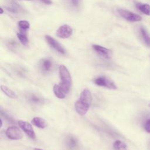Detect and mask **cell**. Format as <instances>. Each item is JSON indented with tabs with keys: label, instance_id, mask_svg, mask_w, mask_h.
<instances>
[{
	"label": "cell",
	"instance_id": "1",
	"mask_svg": "<svg viewBox=\"0 0 150 150\" xmlns=\"http://www.w3.org/2000/svg\"><path fill=\"white\" fill-rule=\"evenodd\" d=\"M59 70L61 83L53 86V92L57 98L62 99L65 98L66 94L69 93L72 80L70 73L66 66L63 64L60 65Z\"/></svg>",
	"mask_w": 150,
	"mask_h": 150
},
{
	"label": "cell",
	"instance_id": "2",
	"mask_svg": "<svg viewBox=\"0 0 150 150\" xmlns=\"http://www.w3.org/2000/svg\"><path fill=\"white\" fill-rule=\"evenodd\" d=\"M91 101L92 95L90 91L87 88L84 89L74 104L76 112L80 115H85L91 105Z\"/></svg>",
	"mask_w": 150,
	"mask_h": 150
},
{
	"label": "cell",
	"instance_id": "3",
	"mask_svg": "<svg viewBox=\"0 0 150 150\" xmlns=\"http://www.w3.org/2000/svg\"><path fill=\"white\" fill-rule=\"evenodd\" d=\"M93 81L96 85L98 86L104 87L110 89L117 88V86L115 84L114 82L108 77L104 76H101L96 77V79H94Z\"/></svg>",
	"mask_w": 150,
	"mask_h": 150
},
{
	"label": "cell",
	"instance_id": "4",
	"mask_svg": "<svg viewBox=\"0 0 150 150\" xmlns=\"http://www.w3.org/2000/svg\"><path fill=\"white\" fill-rule=\"evenodd\" d=\"M119 14L125 19L131 22H138L142 20V17L137 14L132 13L127 10L120 9L118 10Z\"/></svg>",
	"mask_w": 150,
	"mask_h": 150
},
{
	"label": "cell",
	"instance_id": "5",
	"mask_svg": "<svg viewBox=\"0 0 150 150\" xmlns=\"http://www.w3.org/2000/svg\"><path fill=\"white\" fill-rule=\"evenodd\" d=\"M5 134L6 137L11 139L16 140L21 139L23 137V134L21 129L15 126L8 127Z\"/></svg>",
	"mask_w": 150,
	"mask_h": 150
},
{
	"label": "cell",
	"instance_id": "6",
	"mask_svg": "<svg viewBox=\"0 0 150 150\" xmlns=\"http://www.w3.org/2000/svg\"><path fill=\"white\" fill-rule=\"evenodd\" d=\"M45 39L49 46L53 48L57 52L62 54H64L66 53V50L64 49L63 46L53 38L49 35H46Z\"/></svg>",
	"mask_w": 150,
	"mask_h": 150
},
{
	"label": "cell",
	"instance_id": "7",
	"mask_svg": "<svg viewBox=\"0 0 150 150\" xmlns=\"http://www.w3.org/2000/svg\"><path fill=\"white\" fill-rule=\"evenodd\" d=\"M18 125L19 127L26 134L28 137L30 138L35 139L36 138L35 132L33 129L32 125L28 122L24 121L22 120H20L18 121Z\"/></svg>",
	"mask_w": 150,
	"mask_h": 150
},
{
	"label": "cell",
	"instance_id": "8",
	"mask_svg": "<svg viewBox=\"0 0 150 150\" xmlns=\"http://www.w3.org/2000/svg\"><path fill=\"white\" fill-rule=\"evenodd\" d=\"M72 28L66 24L60 26L56 32V35L62 39L68 38L72 35Z\"/></svg>",
	"mask_w": 150,
	"mask_h": 150
},
{
	"label": "cell",
	"instance_id": "9",
	"mask_svg": "<svg viewBox=\"0 0 150 150\" xmlns=\"http://www.w3.org/2000/svg\"><path fill=\"white\" fill-rule=\"evenodd\" d=\"M92 47L95 52L101 57L107 59H111L112 56V51L110 49L98 45H93Z\"/></svg>",
	"mask_w": 150,
	"mask_h": 150
},
{
	"label": "cell",
	"instance_id": "10",
	"mask_svg": "<svg viewBox=\"0 0 150 150\" xmlns=\"http://www.w3.org/2000/svg\"><path fill=\"white\" fill-rule=\"evenodd\" d=\"M53 67V62L51 59L46 58L42 59L40 63V67L43 73H48L51 71Z\"/></svg>",
	"mask_w": 150,
	"mask_h": 150
},
{
	"label": "cell",
	"instance_id": "11",
	"mask_svg": "<svg viewBox=\"0 0 150 150\" xmlns=\"http://www.w3.org/2000/svg\"><path fill=\"white\" fill-rule=\"evenodd\" d=\"M32 123L38 128H45L47 126V122L42 118L36 117L32 120Z\"/></svg>",
	"mask_w": 150,
	"mask_h": 150
},
{
	"label": "cell",
	"instance_id": "12",
	"mask_svg": "<svg viewBox=\"0 0 150 150\" xmlns=\"http://www.w3.org/2000/svg\"><path fill=\"white\" fill-rule=\"evenodd\" d=\"M136 6L140 11H141L144 14L146 15H150V6L149 4L137 3Z\"/></svg>",
	"mask_w": 150,
	"mask_h": 150
},
{
	"label": "cell",
	"instance_id": "13",
	"mask_svg": "<svg viewBox=\"0 0 150 150\" xmlns=\"http://www.w3.org/2000/svg\"><path fill=\"white\" fill-rule=\"evenodd\" d=\"M66 144L69 148L74 149L77 146V141L76 138L70 135L66 138Z\"/></svg>",
	"mask_w": 150,
	"mask_h": 150
},
{
	"label": "cell",
	"instance_id": "14",
	"mask_svg": "<svg viewBox=\"0 0 150 150\" xmlns=\"http://www.w3.org/2000/svg\"><path fill=\"white\" fill-rule=\"evenodd\" d=\"M28 100L33 104H41L43 101V99L42 97L35 94H30L28 95Z\"/></svg>",
	"mask_w": 150,
	"mask_h": 150
},
{
	"label": "cell",
	"instance_id": "15",
	"mask_svg": "<svg viewBox=\"0 0 150 150\" xmlns=\"http://www.w3.org/2000/svg\"><path fill=\"white\" fill-rule=\"evenodd\" d=\"M1 89L9 97L12 98H17V96H16V93L13 90L9 88L6 86H1Z\"/></svg>",
	"mask_w": 150,
	"mask_h": 150
},
{
	"label": "cell",
	"instance_id": "16",
	"mask_svg": "<svg viewBox=\"0 0 150 150\" xmlns=\"http://www.w3.org/2000/svg\"><path fill=\"white\" fill-rule=\"evenodd\" d=\"M17 37L23 45L26 46L28 45V40L26 35V31L21 30L20 33H17Z\"/></svg>",
	"mask_w": 150,
	"mask_h": 150
},
{
	"label": "cell",
	"instance_id": "17",
	"mask_svg": "<svg viewBox=\"0 0 150 150\" xmlns=\"http://www.w3.org/2000/svg\"><path fill=\"white\" fill-rule=\"evenodd\" d=\"M141 32L142 38L145 41V43L146 44L147 46L150 47V35L148 33L146 30L143 27L141 28Z\"/></svg>",
	"mask_w": 150,
	"mask_h": 150
},
{
	"label": "cell",
	"instance_id": "18",
	"mask_svg": "<svg viewBox=\"0 0 150 150\" xmlns=\"http://www.w3.org/2000/svg\"><path fill=\"white\" fill-rule=\"evenodd\" d=\"M113 146L115 150H127V145L124 142L120 140L115 141Z\"/></svg>",
	"mask_w": 150,
	"mask_h": 150
},
{
	"label": "cell",
	"instance_id": "19",
	"mask_svg": "<svg viewBox=\"0 0 150 150\" xmlns=\"http://www.w3.org/2000/svg\"><path fill=\"white\" fill-rule=\"evenodd\" d=\"M18 26L21 31H26L30 28V23L28 21L21 20L18 22Z\"/></svg>",
	"mask_w": 150,
	"mask_h": 150
},
{
	"label": "cell",
	"instance_id": "20",
	"mask_svg": "<svg viewBox=\"0 0 150 150\" xmlns=\"http://www.w3.org/2000/svg\"><path fill=\"white\" fill-rule=\"evenodd\" d=\"M144 128L146 132L150 133V118L148 119L145 123Z\"/></svg>",
	"mask_w": 150,
	"mask_h": 150
},
{
	"label": "cell",
	"instance_id": "21",
	"mask_svg": "<svg viewBox=\"0 0 150 150\" xmlns=\"http://www.w3.org/2000/svg\"><path fill=\"white\" fill-rule=\"evenodd\" d=\"M40 1L47 5H50L52 4V1L51 0H40Z\"/></svg>",
	"mask_w": 150,
	"mask_h": 150
},
{
	"label": "cell",
	"instance_id": "22",
	"mask_svg": "<svg viewBox=\"0 0 150 150\" xmlns=\"http://www.w3.org/2000/svg\"><path fill=\"white\" fill-rule=\"evenodd\" d=\"M79 0H72V3L75 6H77L79 4Z\"/></svg>",
	"mask_w": 150,
	"mask_h": 150
},
{
	"label": "cell",
	"instance_id": "23",
	"mask_svg": "<svg viewBox=\"0 0 150 150\" xmlns=\"http://www.w3.org/2000/svg\"><path fill=\"white\" fill-rule=\"evenodd\" d=\"M35 150H43V149H42L40 148H35Z\"/></svg>",
	"mask_w": 150,
	"mask_h": 150
},
{
	"label": "cell",
	"instance_id": "24",
	"mask_svg": "<svg viewBox=\"0 0 150 150\" xmlns=\"http://www.w3.org/2000/svg\"><path fill=\"white\" fill-rule=\"evenodd\" d=\"M3 13V10L2 8H1V14H2Z\"/></svg>",
	"mask_w": 150,
	"mask_h": 150
},
{
	"label": "cell",
	"instance_id": "25",
	"mask_svg": "<svg viewBox=\"0 0 150 150\" xmlns=\"http://www.w3.org/2000/svg\"><path fill=\"white\" fill-rule=\"evenodd\" d=\"M148 105H149V107H150V103H149V104H148Z\"/></svg>",
	"mask_w": 150,
	"mask_h": 150
},
{
	"label": "cell",
	"instance_id": "26",
	"mask_svg": "<svg viewBox=\"0 0 150 150\" xmlns=\"http://www.w3.org/2000/svg\"><path fill=\"white\" fill-rule=\"evenodd\" d=\"M25 1H31V0H25Z\"/></svg>",
	"mask_w": 150,
	"mask_h": 150
}]
</instances>
